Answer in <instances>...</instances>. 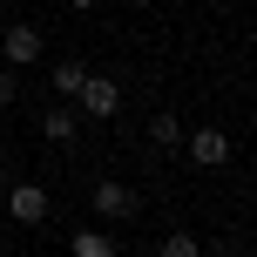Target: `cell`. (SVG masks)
Segmentation results:
<instances>
[{"instance_id": "1", "label": "cell", "mask_w": 257, "mask_h": 257, "mask_svg": "<svg viewBox=\"0 0 257 257\" xmlns=\"http://www.w3.org/2000/svg\"><path fill=\"white\" fill-rule=\"evenodd\" d=\"M0 217L34 230V223H48V217H54V196L41 190V183H7V190H0Z\"/></svg>"}, {"instance_id": "2", "label": "cell", "mask_w": 257, "mask_h": 257, "mask_svg": "<svg viewBox=\"0 0 257 257\" xmlns=\"http://www.w3.org/2000/svg\"><path fill=\"white\" fill-rule=\"evenodd\" d=\"M27 61H41V27L34 21H7V27H0V68L21 75Z\"/></svg>"}, {"instance_id": "3", "label": "cell", "mask_w": 257, "mask_h": 257, "mask_svg": "<svg viewBox=\"0 0 257 257\" xmlns=\"http://www.w3.org/2000/svg\"><path fill=\"white\" fill-rule=\"evenodd\" d=\"M75 115H95V122L122 115V81H115V75H88L81 95H75Z\"/></svg>"}, {"instance_id": "4", "label": "cell", "mask_w": 257, "mask_h": 257, "mask_svg": "<svg viewBox=\"0 0 257 257\" xmlns=\"http://www.w3.org/2000/svg\"><path fill=\"white\" fill-rule=\"evenodd\" d=\"M183 156H190L196 169H223L230 163V136H223V128H183Z\"/></svg>"}, {"instance_id": "5", "label": "cell", "mask_w": 257, "mask_h": 257, "mask_svg": "<svg viewBox=\"0 0 257 257\" xmlns=\"http://www.w3.org/2000/svg\"><path fill=\"white\" fill-rule=\"evenodd\" d=\"M95 210H102L108 223H128V217L142 210V196L128 190V183H95Z\"/></svg>"}, {"instance_id": "6", "label": "cell", "mask_w": 257, "mask_h": 257, "mask_svg": "<svg viewBox=\"0 0 257 257\" xmlns=\"http://www.w3.org/2000/svg\"><path fill=\"white\" fill-rule=\"evenodd\" d=\"M41 136H48L54 149H75V136H81V115H75L68 102H54L48 115H41Z\"/></svg>"}, {"instance_id": "7", "label": "cell", "mask_w": 257, "mask_h": 257, "mask_svg": "<svg viewBox=\"0 0 257 257\" xmlns=\"http://www.w3.org/2000/svg\"><path fill=\"white\" fill-rule=\"evenodd\" d=\"M68 250H75V257H122V244H115L108 230H75V244H68Z\"/></svg>"}, {"instance_id": "8", "label": "cell", "mask_w": 257, "mask_h": 257, "mask_svg": "<svg viewBox=\"0 0 257 257\" xmlns=\"http://www.w3.org/2000/svg\"><path fill=\"white\" fill-rule=\"evenodd\" d=\"M81 81H88V68H81V61H54V102H75Z\"/></svg>"}, {"instance_id": "9", "label": "cell", "mask_w": 257, "mask_h": 257, "mask_svg": "<svg viewBox=\"0 0 257 257\" xmlns=\"http://www.w3.org/2000/svg\"><path fill=\"white\" fill-rule=\"evenodd\" d=\"M149 136L163 142V149H183V122L169 115V108H156V122H149Z\"/></svg>"}, {"instance_id": "10", "label": "cell", "mask_w": 257, "mask_h": 257, "mask_svg": "<svg viewBox=\"0 0 257 257\" xmlns=\"http://www.w3.org/2000/svg\"><path fill=\"white\" fill-rule=\"evenodd\" d=\"M156 257H203V244H196L190 230H169L163 244H156Z\"/></svg>"}, {"instance_id": "11", "label": "cell", "mask_w": 257, "mask_h": 257, "mask_svg": "<svg viewBox=\"0 0 257 257\" xmlns=\"http://www.w3.org/2000/svg\"><path fill=\"white\" fill-rule=\"evenodd\" d=\"M21 102V75H14V68H0V108H14Z\"/></svg>"}, {"instance_id": "12", "label": "cell", "mask_w": 257, "mask_h": 257, "mask_svg": "<svg viewBox=\"0 0 257 257\" xmlns=\"http://www.w3.org/2000/svg\"><path fill=\"white\" fill-rule=\"evenodd\" d=\"M68 7H75V14H88V7H95V0H68Z\"/></svg>"}, {"instance_id": "13", "label": "cell", "mask_w": 257, "mask_h": 257, "mask_svg": "<svg viewBox=\"0 0 257 257\" xmlns=\"http://www.w3.org/2000/svg\"><path fill=\"white\" fill-rule=\"evenodd\" d=\"M0 183H7V156H0Z\"/></svg>"}, {"instance_id": "14", "label": "cell", "mask_w": 257, "mask_h": 257, "mask_svg": "<svg viewBox=\"0 0 257 257\" xmlns=\"http://www.w3.org/2000/svg\"><path fill=\"white\" fill-rule=\"evenodd\" d=\"M0 257H7V230H0Z\"/></svg>"}]
</instances>
